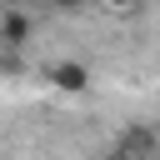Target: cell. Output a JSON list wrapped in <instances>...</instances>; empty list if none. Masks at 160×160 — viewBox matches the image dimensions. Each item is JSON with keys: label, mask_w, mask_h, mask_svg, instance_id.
<instances>
[{"label": "cell", "mask_w": 160, "mask_h": 160, "mask_svg": "<svg viewBox=\"0 0 160 160\" xmlns=\"http://www.w3.org/2000/svg\"><path fill=\"white\" fill-rule=\"evenodd\" d=\"M150 140H155V155H160V125H155V135H150Z\"/></svg>", "instance_id": "obj_5"}, {"label": "cell", "mask_w": 160, "mask_h": 160, "mask_svg": "<svg viewBox=\"0 0 160 160\" xmlns=\"http://www.w3.org/2000/svg\"><path fill=\"white\" fill-rule=\"evenodd\" d=\"M45 5H55V10H80L85 0H45Z\"/></svg>", "instance_id": "obj_4"}, {"label": "cell", "mask_w": 160, "mask_h": 160, "mask_svg": "<svg viewBox=\"0 0 160 160\" xmlns=\"http://www.w3.org/2000/svg\"><path fill=\"white\" fill-rule=\"evenodd\" d=\"M45 80H50V90H60V95H85V90H90V70H85L80 60H55V65L45 70Z\"/></svg>", "instance_id": "obj_1"}, {"label": "cell", "mask_w": 160, "mask_h": 160, "mask_svg": "<svg viewBox=\"0 0 160 160\" xmlns=\"http://www.w3.org/2000/svg\"><path fill=\"white\" fill-rule=\"evenodd\" d=\"M30 35H35V25L25 10H0V50H25Z\"/></svg>", "instance_id": "obj_2"}, {"label": "cell", "mask_w": 160, "mask_h": 160, "mask_svg": "<svg viewBox=\"0 0 160 160\" xmlns=\"http://www.w3.org/2000/svg\"><path fill=\"white\" fill-rule=\"evenodd\" d=\"M100 5H105V10H140L145 0H100Z\"/></svg>", "instance_id": "obj_3"}]
</instances>
